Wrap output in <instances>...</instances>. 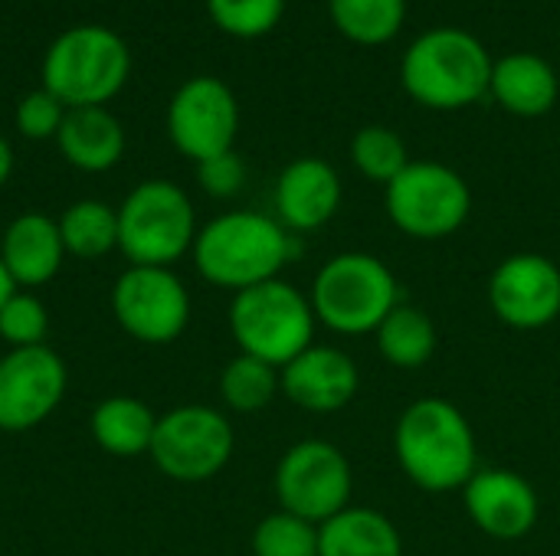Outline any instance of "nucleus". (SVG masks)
<instances>
[{"label":"nucleus","instance_id":"obj_1","mask_svg":"<svg viewBox=\"0 0 560 556\" xmlns=\"http://www.w3.org/2000/svg\"><path fill=\"white\" fill-rule=\"evenodd\" d=\"M394 459L407 482L430 495L463 492L482 469L476 429L446 397H420L397 416Z\"/></svg>","mask_w":560,"mask_h":556},{"label":"nucleus","instance_id":"obj_2","mask_svg":"<svg viewBox=\"0 0 560 556\" xmlns=\"http://www.w3.org/2000/svg\"><path fill=\"white\" fill-rule=\"evenodd\" d=\"M299 256V239L269 213L230 210L197 229L190 259L203 282L243 292L282 279L285 265Z\"/></svg>","mask_w":560,"mask_h":556},{"label":"nucleus","instance_id":"obj_3","mask_svg":"<svg viewBox=\"0 0 560 556\" xmlns=\"http://www.w3.org/2000/svg\"><path fill=\"white\" fill-rule=\"evenodd\" d=\"M492 62L495 59L479 36L456 26H436L407 46L400 59V82L423 108L456 111L489 95Z\"/></svg>","mask_w":560,"mask_h":556},{"label":"nucleus","instance_id":"obj_4","mask_svg":"<svg viewBox=\"0 0 560 556\" xmlns=\"http://www.w3.org/2000/svg\"><path fill=\"white\" fill-rule=\"evenodd\" d=\"M308 301L331 334L364 338L400 305V282L374 252H338L315 272Z\"/></svg>","mask_w":560,"mask_h":556},{"label":"nucleus","instance_id":"obj_5","mask_svg":"<svg viewBox=\"0 0 560 556\" xmlns=\"http://www.w3.org/2000/svg\"><path fill=\"white\" fill-rule=\"evenodd\" d=\"M128 43L108 26H72L43 56V88L66 108H105L128 82Z\"/></svg>","mask_w":560,"mask_h":556},{"label":"nucleus","instance_id":"obj_6","mask_svg":"<svg viewBox=\"0 0 560 556\" xmlns=\"http://www.w3.org/2000/svg\"><path fill=\"white\" fill-rule=\"evenodd\" d=\"M315 331L318 318L308 292L285 279L243 288L230 301V334L240 354L259 357L279 370L315 344Z\"/></svg>","mask_w":560,"mask_h":556},{"label":"nucleus","instance_id":"obj_7","mask_svg":"<svg viewBox=\"0 0 560 556\" xmlns=\"http://www.w3.org/2000/svg\"><path fill=\"white\" fill-rule=\"evenodd\" d=\"M197 229L194 200L174 180H141L118 206V252L128 265L171 269L190 256Z\"/></svg>","mask_w":560,"mask_h":556},{"label":"nucleus","instance_id":"obj_8","mask_svg":"<svg viewBox=\"0 0 560 556\" xmlns=\"http://www.w3.org/2000/svg\"><path fill=\"white\" fill-rule=\"evenodd\" d=\"M387 220L417 242H436L459 233L472 213L466 177L443 161H410L384 187Z\"/></svg>","mask_w":560,"mask_h":556},{"label":"nucleus","instance_id":"obj_9","mask_svg":"<svg viewBox=\"0 0 560 556\" xmlns=\"http://www.w3.org/2000/svg\"><path fill=\"white\" fill-rule=\"evenodd\" d=\"M236 449L233 423L223 410L207 403H184L158 416L151 462L158 472L180 485H200L217 478Z\"/></svg>","mask_w":560,"mask_h":556},{"label":"nucleus","instance_id":"obj_10","mask_svg":"<svg viewBox=\"0 0 560 556\" xmlns=\"http://www.w3.org/2000/svg\"><path fill=\"white\" fill-rule=\"evenodd\" d=\"M272 492L282 511L325 524L351 505V459L328 439H299L282 452L272 475Z\"/></svg>","mask_w":560,"mask_h":556},{"label":"nucleus","instance_id":"obj_11","mask_svg":"<svg viewBox=\"0 0 560 556\" xmlns=\"http://www.w3.org/2000/svg\"><path fill=\"white\" fill-rule=\"evenodd\" d=\"M118 328L141 344H171L190 324V292L174 269L128 265L112 285Z\"/></svg>","mask_w":560,"mask_h":556},{"label":"nucleus","instance_id":"obj_12","mask_svg":"<svg viewBox=\"0 0 560 556\" xmlns=\"http://www.w3.org/2000/svg\"><path fill=\"white\" fill-rule=\"evenodd\" d=\"M240 131V102L217 75L187 79L167 105V138L194 164L233 151Z\"/></svg>","mask_w":560,"mask_h":556},{"label":"nucleus","instance_id":"obj_13","mask_svg":"<svg viewBox=\"0 0 560 556\" xmlns=\"http://www.w3.org/2000/svg\"><path fill=\"white\" fill-rule=\"evenodd\" d=\"M69 390L66 360L49 347H13L0 357V433L43 426Z\"/></svg>","mask_w":560,"mask_h":556},{"label":"nucleus","instance_id":"obj_14","mask_svg":"<svg viewBox=\"0 0 560 556\" xmlns=\"http://www.w3.org/2000/svg\"><path fill=\"white\" fill-rule=\"evenodd\" d=\"M489 308L512 331H541L560 318V265L541 252L505 256L489 275Z\"/></svg>","mask_w":560,"mask_h":556},{"label":"nucleus","instance_id":"obj_15","mask_svg":"<svg viewBox=\"0 0 560 556\" xmlns=\"http://www.w3.org/2000/svg\"><path fill=\"white\" fill-rule=\"evenodd\" d=\"M463 508L479 534L509 544L525 541L541 521V498L515 469H479L463 488Z\"/></svg>","mask_w":560,"mask_h":556},{"label":"nucleus","instance_id":"obj_16","mask_svg":"<svg viewBox=\"0 0 560 556\" xmlns=\"http://www.w3.org/2000/svg\"><path fill=\"white\" fill-rule=\"evenodd\" d=\"M282 397L315 416L341 413L361 390V370L354 357L331 344H312L279 370Z\"/></svg>","mask_w":560,"mask_h":556},{"label":"nucleus","instance_id":"obj_17","mask_svg":"<svg viewBox=\"0 0 560 556\" xmlns=\"http://www.w3.org/2000/svg\"><path fill=\"white\" fill-rule=\"evenodd\" d=\"M341 177L338 170L322 161V157H295L292 164L282 167L272 203H276V220L292 233H315L325 223L335 220L341 206Z\"/></svg>","mask_w":560,"mask_h":556},{"label":"nucleus","instance_id":"obj_18","mask_svg":"<svg viewBox=\"0 0 560 556\" xmlns=\"http://www.w3.org/2000/svg\"><path fill=\"white\" fill-rule=\"evenodd\" d=\"M0 259L16 288L30 292L52 282L62 269L66 246L59 236V223L39 210L20 213L7 223L0 236Z\"/></svg>","mask_w":560,"mask_h":556},{"label":"nucleus","instance_id":"obj_19","mask_svg":"<svg viewBox=\"0 0 560 556\" xmlns=\"http://www.w3.org/2000/svg\"><path fill=\"white\" fill-rule=\"evenodd\" d=\"M489 95L518 118H541L558 105L560 82L555 66L535 52H512L492 62Z\"/></svg>","mask_w":560,"mask_h":556},{"label":"nucleus","instance_id":"obj_20","mask_svg":"<svg viewBox=\"0 0 560 556\" xmlns=\"http://www.w3.org/2000/svg\"><path fill=\"white\" fill-rule=\"evenodd\" d=\"M56 144L75 170L105 174L125 154V128L108 108H69Z\"/></svg>","mask_w":560,"mask_h":556},{"label":"nucleus","instance_id":"obj_21","mask_svg":"<svg viewBox=\"0 0 560 556\" xmlns=\"http://www.w3.org/2000/svg\"><path fill=\"white\" fill-rule=\"evenodd\" d=\"M318 556H404V534L384 511L348 505L318 524Z\"/></svg>","mask_w":560,"mask_h":556},{"label":"nucleus","instance_id":"obj_22","mask_svg":"<svg viewBox=\"0 0 560 556\" xmlns=\"http://www.w3.org/2000/svg\"><path fill=\"white\" fill-rule=\"evenodd\" d=\"M158 413L138 397H108L89 416L95 446L115 459H138L151 452Z\"/></svg>","mask_w":560,"mask_h":556},{"label":"nucleus","instance_id":"obj_23","mask_svg":"<svg viewBox=\"0 0 560 556\" xmlns=\"http://www.w3.org/2000/svg\"><path fill=\"white\" fill-rule=\"evenodd\" d=\"M374 344L377 354L384 357V364H390L394 370H420L433 360L436 354V324L433 318L417 308L400 301L384 324L374 331Z\"/></svg>","mask_w":560,"mask_h":556},{"label":"nucleus","instance_id":"obj_24","mask_svg":"<svg viewBox=\"0 0 560 556\" xmlns=\"http://www.w3.org/2000/svg\"><path fill=\"white\" fill-rule=\"evenodd\" d=\"M56 223L66 256L102 259L118 249V210L102 200H75L62 210Z\"/></svg>","mask_w":560,"mask_h":556},{"label":"nucleus","instance_id":"obj_25","mask_svg":"<svg viewBox=\"0 0 560 556\" xmlns=\"http://www.w3.org/2000/svg\"><path fill=\"white\" fill-rule=\"evenodd\" d=\"M331 23L358 46L390 43L407 16V0H328Z\"/></svg>","mask_w":560,"mask_h":556},{"label":"nucleus","instance_id":"obj_26","mask_svg":"<svg viewBox=\"0 0 560 556\" xmlns=\"http://www.w3.org/2000/svg\"><path fill=\"white\" fill-rule=\"evenodd\" d=\"M217 390H220V400H223L226 410H233V413H259L282 393L279 367H272V364H266L259 357H249V354H236L220 370Z\"/></svg>","mask_w":560,"mask_h":556},{"label":"nucleus","instance_id":"obj_27","mask_svg":"<svg viewBox=\"0 0 560 556\" xmlns=\"http://www.w3.org/2000/svg\"><path fill=\"white\" fill-rule=\"evenodd\" d=\"M351 164L371 184L387 187L407 164V141L387 125H368L351 138Z\"/></svg>","mask_w":560,"mask_h":556},{"label":"nucleus","instance_id":"obj_28","mask_svg":"<svg viewBox=\"0 0 560 556\" xmlns=\"http://www.w3.org/2000/svg\"><path fill=\"white\" fill-rule=\"evenodd\" d=\"M249 544L253 556H318V524L279 508L256 524Z\"/></svg>","mask_w":560,"mask_h":556},{"label":"nucleus","instance_id":"obj_29","mask_svg":"<svg viewBox=\"0 0 560 556\" xmlns=\"http://www.w3.org/2000/svg\"><path fill=\"white\" fill-rule=\"evenodd\" d=\"M207 13L223 33L256 39L279 26L285 0H207Z\"/></svg>","mask_w":560,"mask_h":556},{"label":"nucleus","instance_id":"obj_30","mask_svg":"<svg viewBox=\"0 0 560 556\" xmlns=\"http://www.w3.org/2000/svg\"><path fill=\"white\" fill-rule=\"evenodd\" d=\"M46 334H49L46 305L33 292L16 288L0 308V341L10 351L13 347H39V344H46Z\"/></svg>","mask_w":560,"mask_h":556},{"label":"nucleus","instance_id":"obj_31","mask_svg":"<svg viewBox=\"0 0 560 556\" xmlns=\"http://www.w3.org/2000/svg\"><path fill=\"white\" fill-rule=\"evenodd\" d=\"M66 111H69V108H66L56 95H49L46 88H36V92H30V95L20 98L13 121H16V131H20L23 138H30V141H46V138H56V134H59Z\"/></svg>","mask_w":560,"mask_h":556},{"label":"nucleus","instance_id":"obj_32","mask_svg":"<svg viewBox=\"0 0 560 556\" xmlns=\"http://www.w3.org/2000/svg\"><path fill=\"white\" fill-rule=\"evenodd\" d=\"M197 184L203 187V193L217 197V200H230L243 190L246 184V164L236 151L207 157L197 164Z\"/></svg>","mask_w":560,"mask_h":556},{"label":"nucleus","instance_id":"obj_33","mask_svg":"<svg viewBox=\"0 0 560 556\" xmlns=\"http://www.w3.org/2000/svg\"><path fill=\"white\" fill-rule=\"evenodd\" d=\"M10 174H13V147H10V141L0 134V187L10 180Z\"/></svg>","mask_w":560,"mask_h":556},{"label":"nucleus","instance_id":"obj_34","mask_svg":"<svg viewBox=\"0 0 560 556\" xmlns=\"http://www.w3.org/2000/svg\"><path fill=\"white\" fill-rule=\"evenodd\" d=\"M13 292H16V285H13V279H10V272H7V265H3V259H0V308H3V301H7Z\"/></svg>","mask_w":560,"mask_h":556}]
</instances>
